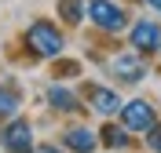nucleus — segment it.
Returning <instances> with one entry per match:
<instances>
[{"instance_id": "1", "label": "nucleus", "mask_w": 161, "mask_h": 153, "mask_svg": "<svg viewBox=\"0 0 161 153\" xmlns=\"http://www.w3.org/2000/svg\"><path fill=\"white\" fill-rule=\"evenodd\" d=\"M22 40H26L30 55H37V59H59L62 51H66V37H62V29L55 26V22H48V18L30 22V29H26Z\"/></svg>"}, {"instance_id": "2", "label": "nucleus", "mask_w": 161, "mask_h": 153, "mask_svg": "<svg viewBox=\"0 0 161 153\" xmlns=\"http://www.w3.org/2000/svg\"><path fill=\"white\" fill-rule=\"evenodd\" d=\"M88 18L99 26L103 33H121L128 29V11L117 0H88Z\"/></svg>"}, {"instance_id": "3", "label": "nucleus", "mask_w": 161, "mask_h": 153, "mask_svg": "<svg viewBox=\"0 0 161 153\" xmlns=\"http://www.w3.org/2000/svg\"><path fill=\"white\" fill-rule=\"evenodd\" d=\"M121 124H125L132 135H147L154 124H158V110H154V102H147V99H128L125 106H121Z\"/></svg>"}, {"instance_id": "4", "label": "nucleus", "mask_w": 161, "mask_h": 153, "mask_svg": "<svg viewBox=\"0 0 161 153\" xmlns=\"http://www.w3.org/2000/svg\"><path fill=\"white\" fill-rule=\"evenodd\" d=\"M0 146L8 153H37V146H33V128L30 120H8L4 128H0Z\"/></svg>"}, {"instance_id": "5", "label": "nucleus", "mask_w": 161, "mask_h": 153, "mask_svg": "<svg viewBox=\"0 0 161 153\" xmlns=\"http://www.w3.org/2000/svg\"><path fill=\"white\" fill-rule=\"evenodd\" d=\"M110 73L121 84H139V80H147V62L139 59V51L132 48V51H121V55L110 59Z\"/></svg>"}, {"instance_id": "6", "label": "nucleus", "mask_w": 161, "mask_h": 153, "mask_svg": "<svg viewBox=\"0 0 161 153\" xmlns=\"http://www.w3.org/2000/svg\"><path fill=\"white\" fill-rule=\"evenodd\" d=\"M128 44L139 55H154V51H161V26L154 18H139L128 26Z\"/></svg>"}, {"instance_id": "7", "label": "nucleus", "mask_w": 161, "mask_h": 153, "mask_svg": "<svg viewBox=\"0 0 161 153\" xmlns=\"http://www.w3.org/2000/svg\"><path fill=\"white\" fill-rule=\"evenodd\" d=\"M84 99H88V106L95 113H103V117H114V113H121V106H125V102L117 99V91L106 88V84H88V88H84Z\"/></svg>"}, {"instance_id": "8", "label": "nucleus", "mask_w": 161, "mask_h": 153, "mask_svg": "<svg viewBox=\"0 0 161 153\" xmlns=\"http://www.w3.org/2000/svg\"><path fill=\"white\" fill-rule=\"evenodd\" d=\"M62 146H66L70 153H95L99 135L92 131V128H84V124H73V128L62 131Z\"/></svg>"}, {"instance_id": "9", "label": "nucleus", "mask_w": 161, "mask_h": 153, "mask_svg": "<svg viewBox=\"0 0 161 153\" xmlns=\"http://www.w3.org/2000/svg\"><path fill=\"white\" fill-rule=\"evenodd\" d=\"M48 106L55 113H80V110H84L80 99L70 91V88H62V84H51V88H48Z\"/></svg>"}, {"instance_id": "10", "label": "nucleus", "mask_w": 161, "mask_h": 153, "mask_svg": "<svg viewBox=\"0 0 161 153\" xmlns=\"http://www.w3.org/2000/svg\"><path fill=\"white\" fill-rule=\"evenodd\" d=\"M99 142L106 146V150H128V142H132V131L125 128V124H106L99 131Z\"/></svg>"}, {"instance_id": "11", "label": "nucleus", "mask_w": 161, "mask_h": 153, "mask_svg": "<svg viewBox=\"0 0 161 153\" xmlns=\"http://www.w3.org/2000/svg\"><path fill=\"white\" fill-rule=\"evenodd\" d=\"M84 11H88L84 0H59V18L66 22V26H77V22L84 18Z\"/></svg>"}, {"instance_id": "12", "label": "nucleus", "mask_w": 161, "mask_h": 153, "mask_svg": "<svg viewBox=\"0 0 161 153\" xmlns=\"http://www.w3.org/2000/svg\"><path fill=\"white\" fill-rule=\"evenodd\" d=\"M15 113H19V95L4 84V88H0V120H11Z\"/></svg>"}, {"instance_id": "13", "label": "nucleus", "mask_w": 161, "mask_h": 153, "mask_svg": "<svg viewBox=\"0 0 161 153\" xmlns=\"http://www.w3.org/2000/svg\"><path fill=\"white\" fill-rule=\"evenodd\" d=\"M147 150H150V153H161V120L147 131Z\"/></svg>"}, {"instance_id": "14", "label": "nucleus", "mask_w": 161, "mask_h": 153, "mask_svg": "<svg viewBox=\"0 0 161 153\" xmlns=\"http://www.w3.org/2000/svg\"><path fill=\"white\" fill-rule=\"evenodd\" d=\"M55 73H59V77H77L80 66H77V62H59V66H55Z\"/></svg>"}, {"instance_id": "15", "label": "nucleus", "mask_w": 161, "mask_h": 153, "mask_svg": "<svg viewBox=\"0 0 161 153\" xmlns=\"http://www.w3.org/2000/svg\"><path fill=\"white\" fill-rule=\"evenodd\" d=\"M37 153H66V150H59V146H51V142H44V146H37Z\"/></svg>"}, {"instance_id": "16", "label": "nucleus", "mask_w": 161, "mask_h": 153, "mask_svg": "<svg viewBox=\"0 0 161 153\" xmlns=\"http://www.w3.org/2000/svg\"><path fill=\"white\" fill-rule=\"evenodd\" d=\"M147 8H154V11H161V0H143Z\"/></svg>"}]
</instances>
